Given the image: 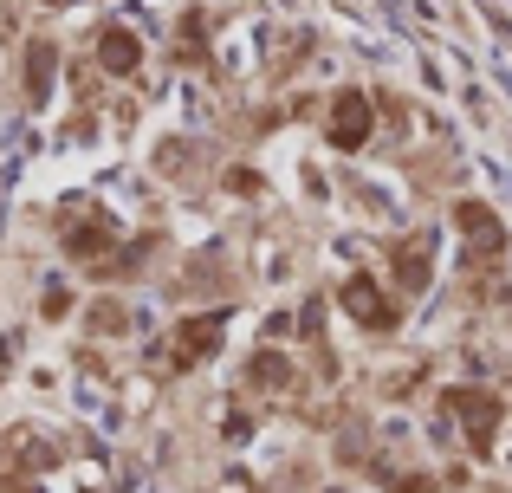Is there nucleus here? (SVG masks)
<instances>
[{
	"instance_id": "nucleus-2",
	"label": "nucleus",
	"mask_w": 512,
	"mask_h": 493,
	"mask_svg": "<svg viewBox=\"0 0 512 493\" xmlns=\"http://www.w3.org/2000/svg\"><path fill=\"white\" fill-rule=\"evenodd\" d=\"M130 59H137V46H130L124 33H111V39H104V65H111V72H130Z\"/></svg>"
},
{
	"instance_id": "nucleus-1",
	"label": "nucleus",
	"mask_w": 512,
	"mask_h": 493,
	"mask_svg": "<svg viewBox=\"0 0 512 493\" xmlns=\"http://www.w3.org/2000/svg\"><path fill=\"white\" fill-rule=\"evenodd\" d=\"M331 117H338V124H331V137H338V143H363V137H370V104H363V98H338V111H331Z\"/></svg>"
}]
</instances>
